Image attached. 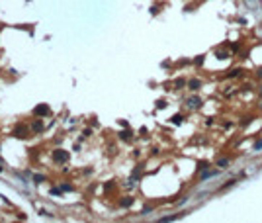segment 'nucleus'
Returning a JSON list of instances; mask_svg holds the SVG:
<instances>
[{
	"label": "nucleus",
	"instance_id": "1",
	"mask_svg": "<svg viewBox=\"0 0 262 223\" xmlns=\"http://www.w3.org/2000/svg\"><path fill=\"white\" fill-rule=\"evenodd\" d=\"M51 157H53V163L63 164V163L69 160V151H65V149H55V151L51 153Z\"/></svg>",
	"mask_w": 262,
	"mask_h": 223
},
{
	"label": "nucleus",
	"instance_id": "2",
	"mask_svg": "<svg viewBox=\"0 0 262 223\" xmlns=\"http://www.w3.org/2000/svg\"><path fill=\"white\" fill-rule=\"evenodd\" d=\"M49 111H51V110H49L47 104H37L35 108H33V114H35V115H49Z\"/></svg>",
	"mask_w": 262,
	"mask_h": 223
},
{
	"label": "nucleus",
	"instance_id": "3",
	"mask_svg": "<svg viewBox=\"0 0 262 223\" xmlns=\"http://www.w3.org/2000/svg\"><path fill=\"white\" fill-rule=\"evenodd\" d=\"M14 137H18V139H27L30 135H27V129L24 125H16V129H14Z\"/></svg>",
	"mask_w": 262,
	"mask_h": 223
},
{
	"label": "nucleus",
	"instance_id": "4",
	"mask_svg": "<svg viewBox=\"0 0 262 223\" xmlns=\"http://www.w3.org/2000/svg\"><path fill=\"white\" fill-rule=\"evenodd\" d=\"M188 88L192 90V92H196L198 88H202V80H198V78H192V80L188 82Z\"/></svg>",
	"mask_w": 262,
	"mask_h": 223
},
{
	"label": "nucleus",
	"instance_id": "5",
	"mask_svg": "<svg viewBox=\"0 0 262 223\" xmlns=\"http://www.w3.org/2000/svg\"><path fill=\"white\" fill-rule=\"evenodd\" d=\"M119 139H123V141H131V139H133V131H131V129L119 131Z\"/></svg>",
	"mask_w": 262,
	"mask_h": 223
},
{
	"label": "nucleus",
	"instance_id": "6",
	"mask_svg": "<svg viewBox=\"0 0 262 223\" xmlns=\"http://www.w3.org/2000/svg\"><path fill=\"white\" fill-rule=\"evenodd\" d=\"M188 106H190V108H199V106H202V98L192 96V98L188 100Z\"/></svg>",
	"mask_w": 262,
	"mask_h": 223
},
{
	"label": "nucleus",
	"instance_id": "7",
	"mask_svg": "<svg viewBox=\"0 0 262 223\" xmlns=\"http://www.w3.org/2000/svg\"><path fill=\"white\" fill-rule=\"evenodd\" d=\"M119 205H121V208H131V205H133V198L131 196L121 198V200H119Z\"/></svg>",
	"mask_w": 262,
	"mask_h": 223
},
{
	"label": "nucleus",
	"instance_id": "8",
	"mask_svg": "<svg viewBox=\"0 0 262 223\" xmlns=\"http://www.w3.org/2000/svg\"><path fill=\"white\" fill-rule=\"evenodd\" d=\"M31 131H33V133H39V131H43V123H41L39 119H37V121H33V123H31Z\"/></svg>",
	"mask_w": 262,
	"mask_h": 223
},
{
	"label": "nucleus",
	"instance_id": "9",
	"mask_svg": "<svg viewBox=\"0 0 262 223\" xmlns=\"http://www.w3.org/2000/svg\"><path fill=\"white\" fill-rule=\"evenodd\" d=\"M182 121H184V115H180V114L172 115V123H174V125H180Z\"/></svg>",
	"mask_w": 262,
	"mask_h": 223
},
{
	"label": "nucleus",
	"instance_id": "10",
	"mask_svg": "<svg viewBox=\"0 0 262 223\" xmlns=\"http://www.w3.org/2000/svg\"><path fill=\"white\" fill-rule=\"evenodd\" d=\"M227 164H229V159H219V160H217V166H219V168H225Z\"/></svg>",
	"mask_w": 262,
	"mask_h": 223
},
{
	"label": "nucleus",
	"instance_id": "11",
	"mask_svg": "<svg viewBox=\"0 0 262 223\" xmlns=\"http://www.w3.org/2000/svg\"><path fill=\"white\" fill-rule=\"evenodd\" d=\"M43 180H45V176H43V174H35V176H33V182H35V184H41Z\"/></svg>",
	"mask_w": 262,
	"mask_h": 223
},
{
	"label": "nucleus",
	"instance_id": "12",
	"mask_svg": "<svg viewBox=\"0 0 262 223\" xmlns=\"http://www.w3.org/2000/svg\"><path fill=\"white\" fill-rule=\"evenodd\" d=\"M184 84H186V82H184V78H176V82H174V86H176V88H182Z\"/></svg>",
	"mask_w": 262,
	"mask_h": 223
},
{
	"label": "nucleus",
	"instance_id": "13",
	"mask_svg": "<svg viewBox=\"0 0 262 223\" xmlns=\"http://www.w3.org/2000/svg\"><path fill=\"white\" fill-rule=\"evenodd\" d=\"M215 174H217L215 170H207V172H203V174H202V178H209V176H215Z\"/></svg>",
	"mask_w": 262,
	"mask_h": 223
},
{
	"label": "nucleus",
	"instance_id": "14",
	"mask_svg": "<svg viewBox=\"0 0 262 223\" xmlns=\"http://www.w3.org/2000/svg\"><path fill=\"white\" fill-rule=\"evenodd\" d=\"M227 57L229 55H227L225 51H217V59H227Z\"/></svg>",
	"mask_w": 262,
	"mask_h": 223
},
{
	"label": "nucleus",
	"instance_id": "15",
	"mask_svg": "<svg viewBox=\"0 0 262 223\" xmlns=\"http://www.w3.org/2000/svg\"><path fill=\"white\" fill-rule=\"evenodd\" d=\"M61 190H63V192H70L73 186H70V184H63V186H61Z\"/></svg>",
	"mask_w": 262,
	"mask_h": 223
},
{
	"label": "nucleus",
	"instance_id": "16",
	"mask_svg": "<svg viewBox=\"0 0 262 223\" xmlns=\"http://www.w3.org/2000/svg\"><path fill=\"white\" fill-rule=\"evenodd\" d=\"M239 73H241L239 69H233V71L229 73V76H231V78H235V76H239Z\"/></svg>",
	"mask_w": 262,
	"mask_h": 223
},
{
	"label": "nucleus",
	"instance_id": "17",
	"mask_svg": "<svg viewBox=\"0 0 262 223\" xmlns=\"http://www.w3.org/2000/svg\"><path fill=\"white\" fill-rule=\"evenodd\" d=\"M194 63H196L198 67H202V65H203V57H196V61H194Z\"/></svg>",
	"mask_w": 262,
	"mask_h": 223
},
{
	"label": "nucleus",
	"instance_id": "18",
	"mask_svg": "<svg viewBox=\"0 0 262 223\" xmlns=\"http://www.w3.org/2000/svg\"><path fill=\"white\" fill-rule=\"evenodd\" d=\"M260 149H262V139H260V141H256V143H254V151H260Z\"/></svg>",
	"mask_w": 262,
	"mask_h": 223
},
{
	"label": "nucleus",
	"instance_id": "19",
	"mask_svg": "<svg viewBox=\"0 0 262 223\" xmlns=\"http://www.w3.org/2000/svg\"><path fill=\"white\" fill-rule=\"evenodd\" d=\"M164 106H166L164 100H159V102H157V108H164Z\"/></svg>",
	"mask_w": 262,
	"mask_h": 223
},
{
	"label": "nucleus",
	"instance_id": "20",
	"mask_svg": "<svg viewBox=\"0 0 262 223\" xmlns=\"http://www.w3.org/2000/svg\"><path fill=\"white\" fill-rule=\"evenodd\" d=\"M248 123H251V118H244L243 121H241V125H248Z\"/></svg>",
	"mask_w": 262,
	"mask_h": 223
},
{
	"label": "nucleus",
	"instance_id": "21",
	"mask_svg": "<svg viewBox=\"0 0 262 223\" xmlns=\"http://www.w3.org/2000/svg\"><path fill=\"white\" fill-rule=\"evenodd\" d=\"M205 166H207V163H203V160H202V163H199V166H198V168H199V170H203V168H205Z\"/></svg>",
	"mask_w": 262,
	"mask_h": 223
},
{
	"label": "nucleus",
	"instance_id": "22",
	"mask_svg": "<svg viewBox=\"0 0 262 223\" xmlns=\"http://www.w3.org/2000/svg\"><path fill=\"white\" fill-rule=\"evenodd\" d=\"M0 30H2V24H0Z\"/></svg>",
	"mask_w": 262,
	"mask_h": 223
},
{
	"label": "nucleus",
	"instance_id": "23",
	"mask_svg": "<svg viewBox=\"0 0 262 223\" xmlns=\"http://www.w3.org/2000/svg\"><path fill=\"white\" fill-rule=\"evenodd\" d=\"M0 172H2V166H0Z\"/></svg>",
	"mask_w": 262,
	"mask_h": 223
},
{
	"label": "nucleus",
	"instance_id": "24",
	"mask_svg": "<svg viewBox=\"0 0 262 223\" xmlns=\"http://www.w3.org/2000/svg\"><path fill=\"white\" fill-rule=\"evenodd\" d=\"M260 96H262V90H260Z\"/></svg>",
	"mask_w": 262,
	"mask_h": 223
}]
</instances>
